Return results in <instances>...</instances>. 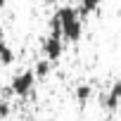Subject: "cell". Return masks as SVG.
<instances>
[{"label": "cell", "instance_id": "obj_1", "mask_svg": "<svg viewBox=\"0 0 121 121\" xmlns=\"http://www.w3.org/2000/svg\"><path fill=\"white\" fill-rule=\"evenodd\" d=\"M55 14L59 19V26H62V40L78 43L81 36H83V19H81L78 10L71 7V5H62Z\"/></svg>", "mask_w": 121, "mask_h": 121}, {"label": "cell", "instance_id": "obj_2", "mask_svg": "<svg viewBox=\"0 0 121 121\" xmlns=\"http://www.w3.org/2000/svg\"><path fill=\"white\" fill-rule=\"evenodd\" d=\"M36 81L38 78H36L33 69H24V71L14 74V78L10 83V93L17 95V97H29L33 93V88H36Z\"/></svg>", "mask_w": 121, "mask_h": 121}, {"label": "cell", "instance_id": "obj_3", "mask_svg": "<svg viewBox=\"0 0 121 121\" xmlns=\"http://www.w3.org/2000/svg\"><path fill=\"white\" fill-rule=\"evenodd\" d=\"M40 52H43L45 59H50V62H57V59L62 57V52H64V40H62V38H55V36H48V38L43 40Z\"/></svg>", "mask_w": 121, "mask_h": 121}, {"label": "cell", "instance_id": "obj_4", "mask_svg": "<svg viewBox=\"0 0 121 121\" xmlns=\"http://www.w3.org/2000/svg\"><path fill=\"white\" fill-rule=\"evenodd\" d=\"M102 104H104V109H109V112H114V109L121 104V78H119V81L107 90V95H104Z\"/></svg>", "mask_w": 121, "mask_h": 121}, {"label": "cell", "instance_id": "obj_5", "mask_svg": "<svg viewBox=\"0 0 121 121\" xmlns=\"http://www.w3.org/2000/svg\"><path fill=\"white\" fill-rule=\"evenodd\" d=\"M100 3H102V0H81V7H76L78 14H81V19H86L90 12H95L100 7Z\"/></svg>", "mask_w": 121, "mask_h": 121}, {"label": "cell", "instance_id": "obj_6", "mask_svg": "<svg viewBox=\"0 0 121 121\" xmlns=\"http://www.w3.org/2000/svg\"><path fill=\"white\" fill-rule=\"evenodd\" d=\"M12 62H14V52H12V48H10L7 43L0 40V64H3V67H10Z\"/></svg>", "mask_w": 121, "mask_h": 121}, {"label": "cell", "instance_id": "obj_7", "mask_svg": "<svg viewBox=\"0 0 121 121\" xmlns=\"http://www.w3.org/2000/svg\"><path fill=\"white\" fill-rule=\"evenodd\" d=\"M50 71H52V62H50V59H45V57L40 59V62H38L36 67H33V74H36V78H45Z\"/></svg>", "mask_w": 121, "mask_h": 121}, {"label": "cell", "instance_id": "obj_8", "mask_svg": "<svg viewBox=\"0 0 121 121\" xmlns=\"http://www.w3.org/2000/svg\"><path fill=\"white\" fill-rule=\"evenodd\" d=\"M90 95H93V88L88 86V83H81V86H76V100H78V104L83 107L88 100H90Z\"/></svg>", "mask_w": 121, "mask_h": 121}, {"label": "cell", "instance_id": "obj_9", "mask_svg": "<svg viewBox=\"0 0 121 121\" xmlns=\"http://www.w3.org/2000/svg\"><path fill=\"white\" fill-rule=\"evenodd\" d=\"M50 36H55V38H62V26H59V19H57V14L50 19Z\"/></svg>", "mask_w": 121, "mask_h": 121}, {"label": "cell", "instance_id": "obj_10", "mask_svg": "<svg viewBox=\"0 0 121 121\" xmlns=\"http://www.w3.org/2000/svg\"><path fill=\"white\" fill-rule=\"evenodd\" d=\"M10 114H12V104L7 100H0V121H5Z\"/></svg>", "mask_w": 121, "mask_h": 121}, {"label": "cell", "instance_id": "obj_11", "mask_svg": "<svg viewBox=\"0 0 121 121\" xmlns=\"http://www.w3.org/2000/svg\"><path fill=\"white\" fill-rule=\"evenodd\" d=\"M5 5H7V0H0V10H3V7H5Z\"/></svg>", "mask_w": 121, "mask_h": 121}, {"label": "cell", "instance_id": "obj_12", "mask_svg": "<svg viewBox=\"0 0 121 121\" xmlns=\"http://www.w3.org/2000/svg\"><path fill=\"white\" fill-rule=\"evenodd\" d=\"M22 121H33V119H22Z\"/></svg>", "mask_w": 121, "mask_h": 121}]
</instances>
